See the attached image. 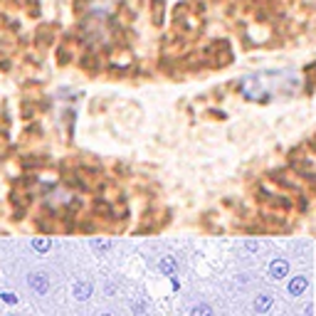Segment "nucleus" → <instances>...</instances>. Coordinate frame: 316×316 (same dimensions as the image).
Wrapping results in <instances>:
<instances>
[{
    "instance_id": "nucleus-2",
    "label": "nucleus",
    "mask_w": 316,
    "mask_h": 316,
    "mask_svg": "<svg viewBox=\"0 0 316 316\" xmlns=\"http://www.w3.org/2000/svg\"><path fill=\"white\" fill-rule=\"evenodd\" d=\"M32 287L40 289V292H45L47 289V279H42V274H32Z\"/></svg>"
},
{
    "instance_id": "nucleus-4",
    "label": "nucleus",
    "mask_w": 316,
    "mask_h": 316,
    "mask_svg": "<svg viewBox=\"0 0 316 316\" xmlns=\"http://www.w3.org/2000/svg\"><path fill=\"white\" fill-rule=\"evenodd\" d=\"M35 247H38V250H47V247H50V242H47V240H35Z\"/></svg>"
},
{
    "instance_id": "nucleus-3",
    "label": "nucleus",
    "mask_w": 316,
    "mask_h": 316,
    "mask_svg": "<svg viewBox=\"0 0 316 316\" xmlns=\"http://www.w3.org/2000/svg\"><path fill=\"white\" fill-rule=\"evenodd\" d=\"M149 220H151V213H146V215H144V223H149ZM138 230H141V232H151V230H156V227H153V225H141Z\"/></svg>"
},
{
    "instance_id": "nucleus-1",
    "label": "nucleus",
    "mask_w": 316,
    "mask_h": 316,
    "mask_svg": "<svg viewBox=\"0 0 316 316\" xmlns=\"http://www.w3.org/2000/svg\"><path fill=\"white\" fill-rule=\"evenodd\" d=\"M299 84H301V79L294 69H279V72H262V75L247 77L240 84V92L247 99L267 101V99L294 94L299 89Z\"/></svg>"
}]
</instances>
